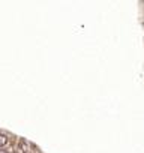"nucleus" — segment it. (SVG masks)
<instances>
[{
  "label": "nucleus",
  "mask_w": 144,
  "mask_h": 153,
  "mask_svg": "<svg viewBox=\"0 0 144 153\" xmlns=\"http://www.w3.org/2000/svg\"><path fill=\"white\" fill-rule=\"evenodd\" d=\"M6 143H8L6 137H3V135H0V146H5Z\"/></svg>",
  "instance_id": "nucleus-1"
}]
</instances>
